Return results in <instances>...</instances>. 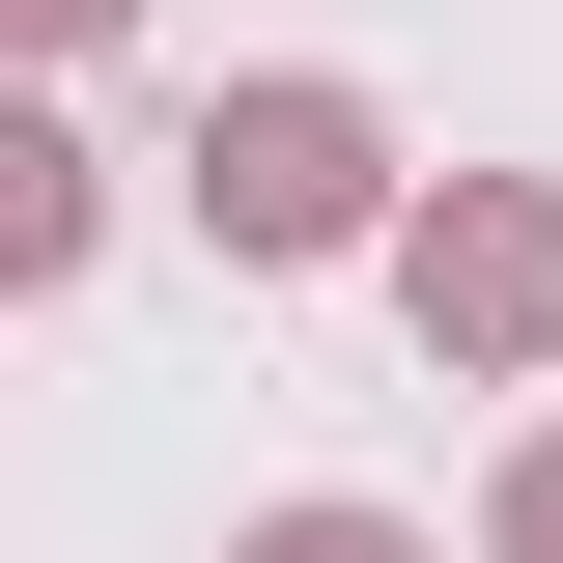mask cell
I'll return each instance as SVG.
<instances>
[{
	"label": "cell",
	"instance_id": "1",
	"mask_svg": "<svg viewBox=\"0 0 563 563\" xmlns=\"http://www.w3.org/2000/svg\"><path fill=\"white\" fill-rule=\"evenodd\" d=\"M198 169H225V225H339V169H366V141H339V113H310V85H282V113H225V141H198Z\"/></svg>",
	"mask_w": 563,
	"mask_h": 563
},
{
	"label": "cell",
	"instance_id": "2",
	"mask_svg": "<svg viewBox=\"0 0 563 563\" xmlns=\"http://www.w3.org/2000/svg\"><path fill=\"white\" fill-rule=\"evenodd\" d=\"M507 536H536V563H563V451H536V507H507Z\"/></svg>",
	"mask_w": 563,
	"mask_h": 563
},
{
	"label": "cell",
	"instance_id": "3",
	"mask_svg": "<svg viewBox=\"0 0 563 563\" xmlns=\"http://www.w3.org/2000/svg\"><path fill=\"white\" fill-rule=\"evenodd\" d=\"M282 563H395V536H282Z\"/></svg>",
	"mask_w": 563,
	"mask_h": 563
}]
</instances>
